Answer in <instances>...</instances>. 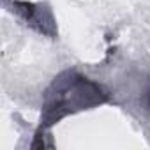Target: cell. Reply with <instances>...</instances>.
I'll return each mask as SVG.
<instances>
[{
    "label": "cell",
    "instance_id": "1",
    "mask_svg": "<svg viewBox=\"0 0 150 150\" xmlns=\"http://www.w3.org/2000/svg\"><path fill=\"white\" fill-rule=\"evenodd\" d=\"M106 99L108 96L103 90V87L90 81L88 78L67 71L60 74L58 78H55V81L44 96L41 127L46 129L69 113L103 104L106 103Z\"/></svg>",
    "mask_w": 150,
    "mask_h": 150
}]
</instances>
